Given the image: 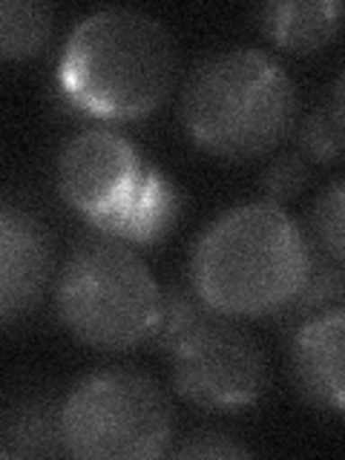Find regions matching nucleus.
<instances>
[{
    "label": "nucleus",
    "instance_id": "20e7f679",
    "mask_svg": "<svg viewBox=\"0 0 345 460\" xmlns=\"http://www.w3.org/2000/svg\"><path fill=\"white\" fill-rule=\"evenodd\" d=\"M55 311L78 342L127 351L155 334L162 291L127 239L98 230L84 236L58 270Z\"/></svg>",
    "mask_w": 345,
    "mask_h": 460
},
{
    "label": "nucleus",
    "instance_id": "f257e3e1",
    "mask_svg": "<svg viewBox=\"0 0 345 460\" xmlns=\"http://www.w3.org/2000/svg\"><path fill=\"white\" fill-rule=\"evenodd\" d=\"M316 251L294 216L270 201L230 208L201 230L190 288L225 316L282 314L305 288Z\"/></svg>",
    "mask_w": 345,
    "mask_h": 460
},
{
    "label": "nucleus",
    "instance_id": "f3484780",
    "mask_svg": "<svg viewBox=\"0 0 345 460\" xmlns=\"http://www.w3.org/2000/svg\"><path fill=\"white\" fill-rule=\"evenodd\" d=\"M172 457H248L251 452L222 431H199L190 435L179 449H167Z\"/></svg>",
    "mask_w": 345,
    "mask_h": 460
},
{
    "label": "nucleus",
    "instance_id": "f8f14e48",
    "mask_svg": "<svg viewBox=\"0 0 345 460\" xmlns=\"http://www.w3.org/2000/svg\"><path fill=\"white\" fill-rule=\"evenodd\" d=\"M55 9L40 0H0V58L23 61L49 43Z\"/></svg>",
    "mask_w": 345,
    "mask_h": 460
},
{
    "label": "nucleus",
    "instance_id": "9d476101",
    "mask_svg": "<svg viewBox=\"0 0 345 460\" xmlns=\"http://www.w3.org/2000/svg\"><path fill=\"white\" fill-rule=\"evenodd\" d=\"M340 18V0H282V4H268L259 12L262 32L277 47L296 55L325 49L337 35Z\"/></svg>",
    "mask_w": 345,
    "mask_h": 460
},
{
    "label": "nucleus",
    "instance_id": "f03ea898",
    "mask_svg": "<svg viewBox=\"0 0 345 460\" xmlns=\"http://www.w3.org/2000/svg\"><path fill=\"white\" fill-rule=\"evenodd\" d=\"M61 84L72 104L101 119H144L172 93L176 43L147 12L98 9L72 29Z\"/></svg>",
    "mask_w": 345,
    "mask_h": 460
},
{
    "label": "nucleus",
    "instance_id": "1a4fd4ad",
    "mask_svg": "<svg viewBox=\"0 0 345 460\" xmlns=\"http://www.w3.org/2000/svg\"><path fill=\"white\" fill-rule=\"evenodd\" d=\"M342 340L345 311L334 305L302 320L288 345V374L294 388L316 409L334 414L342 411Z\"/></svg>",
    "mask_w": 345,
    "mask_h": 460
},
{
    "label": "nucleus",
    "instance_id": "6e6552de",
    "mask_svg": "<svg viewBox=\"0 0 345 460\" xmlns=\"http://www.w3.org/2000/svg\"><path fill=\"white\" fill-rule=\"evenodd\" d=\"M55 277V242L38 216L0 201V325L38 308Z\"/></svg>",
    "mask_w": 345,
    "mask_h": 460
},
{
    "label": "nucleus",
    "instance_id": "2eb2a0df",
    "mask_svg": "<svg viewBox=\"0 0 345 460\" xmlns=\"http://www.w3.org/2000/svg\"><path fill=\"white\" fill-rule=\"evenodd\" d=\"M342 296V265L331 262V259H314V270L299 291V296L288 305L282 314L285 316H311L340 305Z\"/></svg>",
    "mask_w": 345,
    "mask_h": 460
},
{
    "label": "nucleus",
    "instance_id": "4468645a",
    "mask_svg": "<svg viewBox=\"0 0 345 460\" xmlns=\"http://www.w3.org/2000/svg\"><path fill=\"white\" fill-rule=\"evenodd\" d=\"M308 239L314 251H323L325 259L342 265L345 244H342V181H331L320 199L314 201L308 219Z\"/></svg>",
    "mask_w": 345,
    "mask_h": 460
},
{
    "label": "nucleus",
    "instance_id": "7ed1b4c3",
    "mask_svg": "<svg viewBox=\"0 0 345 460\" xmlns=\"http://www.w3.org/2000/svg\"><path fill=\"white\" fill-rule=\"evenodd\" d=\"M181 121L213 155L234 162L265 155L294 129L296 86L262 49L213 52L184 81Z\"/></svg>",
    "mask_w": 345,
    "mask_h": 460
},
{
    "label": "nucleus",
    "instance_id": "423d86ee",
    "mask_svg": "<svg viewBox=\"0 0 345 460\" xmlns=\"http://www.w3.org/2000/svg\"><path fill=\"white\" fill-rule=\"evenodd\" d=\"M176 392L201 409L251 406L268 388V359L234 316L201 305L164 345Z\"/></svg>",
    "mask_w": 345,
    "mask_h": 460
},
{
    "label": "nucleus",
    "instance_id": "ddd939ff",
    "mask_svg": "<svg viewBox=\"0 0 345 460\" xmlns=\"http://www.w3.org/2000/svg\"><path fill=\"white\" fill-rule=\"evenodd\" d=\"M299 147L314 162L334 164L342 153V78L334 84L331 104H316L299 127Z\"/></svg>",
    "mask_w": 345,
    "mask_h": 460
},
{
    "label": "nucleus",
    "instance_id": "0eeeda50",
    "mask_svg": "<svg viewBox=\"0 0 345 460\" xmlns=\"http://www.w3.org/2000/svg\"><path fill=\"white\" fill-rule=\"evenodd\" d=\"M153 176L155 170L144 167L133 141L107 127L81 129L58 155L64 201L112 236L138 208Z\"/></svg>",
    "mask_w": 345,
    "mask_h": 460
},
{
    "label": "nucleus",
    "instance_id": "dca6fc26",
    "mask_svg": "<svg viewBox=\"0 0 345 460\" xmlns=\"http://www.w3.org/2000/svg\"><path fill=\"white\" fill-rule=\"evenodd\" d=\"M308 179H311L308 162L299 153L279 155L277 162L268 164L265 176H262L265 201H270V205H282V201L299 196V190L308 184Z\"/></svg>",
    "mask_w": 345,
    "mask_h": 460
},
{
    "label": "nucleus",
    "instance_id": "9b49d317",
    "mask_svg": "<svg viewBox=\"0 0 345 460\" xmlns=\"http://www.w3.org/2000/svg\"><path fill=\"white\" fill-rule=\"evenodd\" d=\"M58 406L49 397H21L0 411V440L9 455H64Z\"/></svg>",
    "mask_w": 345,
    "mask_h": 460
},
{
    "label": "nucleus",
    "instance_id": "39448f33",
    "mask_svg": "<svg viewBox=\"0 0 345 460\" xmlns=\"http://www.w3.org/2000/svg\"><path fill=\"white\" fill-rule=\"evenodd\" d=\"M64 455L84 460H150L167 455L172 406L150 374L112 366L86 374L58 406Z\"/></svg>",
    "mask_w": 345,
    "mask_h": 460
}]
</instances>
